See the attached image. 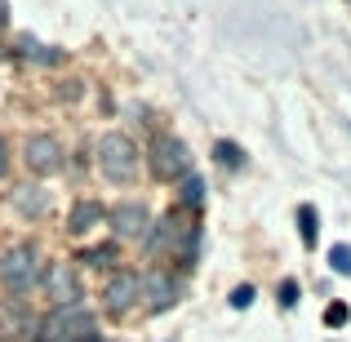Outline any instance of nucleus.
Here are the masks:
<instances>
[{
	"label": "nucleus",
	"mask_w": 351,
	"mask_h": 342,
	"mask_svg": "<svg viewBox=\"0 0 351 342\" xmlns=\"http://www.w3.org/2000/svg\"><path fill=\"white\" fill-rule=\"evenodd\" d=\"M143 298H152L147 307L152 311H169L173 302H178V280H173V271H152V276H143Z\"/></svg>",
	"instance_id": "nucleus-11"
},
{
	"label": "nucleus",
	"mask_w": 351,
	"mask_h": 342,
	"mask_svg": "<svg viewBox=\"0 0 351 342\" xmlns=\"http://www.w3.org/2000/svg\"><path fill=\"white\" fill-rule=\"evenodd\" d=\"M214 160L223 164V169H240V164H245V151H240L236 143H227V138H223V143H214Z\"/></svg>",
	"instance_id": "nucleus-16"
},
{
	"label": "nucleus",
	"mask_w": 351,
	"mask_h": 342,
	"mask_svg": "<svg viewBox=\"0 0 351 342\" xmlns=\"http://www.w3.org/2000/svg\"><path fill=\"white\" fill-rule=\"evenodd\" d=\"M227 302H232L236 311H245L249 302H254V284H236V289H232V298H227Z\"/></svg>",
	"instance_id": "nucleus-20"
},
{
	"label": "nucleus",
	"mask_w": 351,
	"mask_h": 342,
	"mask_svg": "<svg viewBox=\"0 0 351 342\" xmlns=\"http://www.w3.org/2000/svg\"><path fill=\"white\" fill-rule=\"evenodd\" d=\"M94 164L103 169V178L112 182H134L138 173V147L129 134H103L94 147Z\"/></svg>",
	"instance_id": "nucleus-2"
},
{
	"label": "nucleus",
	"mask_w": 351,
	"mask_h": 342,
	"mask_svg": "<svg viewBox=\"0 0 351 342\" xmlns=\"http://www.w3.org/2000/svg\"><path fill=\"white\" fill-rule=\"evenodd\" d=\"M94 342H112V338H94Z\"/></svg>",
	"instance_id": "nucleus-24"
},
{
	"label": "nucleus",
	"mask_w": 351,
	"mask_h": 342,
	"mask_svg": "<svg viewBox=\"0 0 351 342\" xmlns=\"http://www.w3.org/2000/svg\"><path fill=\"white\" fill-rule=\"evenodd\" d=\"M23 160H27V169L32 173H58L62 169V143L53 134H32L23 143Z\"/></svg>",
	"instance_id": "nucleus-9"
},
{
	"label": "nucleus",
	"mask_w": 351,
	"mask_h": 342,
	"mask_svg": "<svg viewBox=\"0 0 351 342\" xmlns=\"http://www.w3.org/2000/svg\"><path fill=\"white\" fill-rule=\"evenodd\" d=\"M94 311L85 307H53L49 320H40V334L36 342H94Z\"/></svg>",
	"instance_id": "nucleus-3"
},
{
	"label": "nucleus",
	"mask_w": 351,
	"mask_h": 342,
	"mask_svg": "<svg viewBox=\"0 0 351 342\" xmlns=\"http://www.w3.org/2000/svg\"><path fill=\"white\" fill-rule=\"evenodd\" d=\"M138 298H143V276L138 271H116L112 280H107L103 289V311L107 316H129V311L138 307Z\"/></svg>",
	"instance_id": "nucleus-7"
},
{
	"label": "nucleus",
	"mask_w": 351,
	"mask_h": 342,
	"mask_svg": "<svg viewBox=\"0 0 351 342\" xmlns=\"http://www.w3.org/2000/svg\"><path fill=\"white\" fill-rule=\"evenodd\" d=\"M152 173L160 182H182L191 173V156H187V147L178 143V138H169V134H160L152 143Z\"/></svg>",
	"instance_id": "nucleus-5"
},
{
	"label": "nucleus",
	"mask_w": 351,
	"mask_h": 342,
	"mask_svg": "<svg viewBox=\"0 0 351 342\" xmlns=\"http://www.w3.org/2000/svg\"><path fill=\"white\" fill-rule=\"evenodd\" d=\"M5 173H9V143L0 138V178H5Z\"/></svg>",
	"instance_id": "nucleus-22"
},
{
	"label": "nucleus",
	"mask_w": 351,
	"mask_h": 342,
	"mask_svg": "<svg viewBox=\"0 0 351 342\" xmlns=\"http://www.w3.org/2000/svg\"><path fill=\"white\" fill-rule=\"evenodd\" d=\"M298 236L307 249H316V236H320V214L311 205H298Z\"/></svg>",
	"instance_id": "nucleus-14"
},
{
	"label": "nucleus",
	"mask_w": 351,
	"mask_h": 342,
	"mask_svg": "<svg viewBox=\"0 0 351 342\" xmlns=\"http://www.w3.org/2000/svg\"><path fill=\"white\" fill-rule=\"evenodd\" d=\"M58 98H62V103H76V98H80V80H62V85H58Z\"/></svg>",
	"instance_id": "nucleus-21"
},
{
	"label": "nucleus",
	"mask_w": 351,
	"mask_h": 342,
	"mask_svg": "<svg viewBox=\"0 0 351 342\" xmlns=\"http://www.w3.org/2000/svg\"><path fill=\"white\" fill-rule=\"evenodd\" d=\"M107 223L116 227V236L125 240H147L152 236V214H147L143 200H120V205L107 209Z\"/></svg>",
	"instance_id": "nucleus-8"
},
{
	"label": "nucleus",
	"mask_w": 351,
	"mask_h": 342,
	"mask_svg": "<svg viewBox=\"0 0 351 342\" xmlns=\"http://www.w3.org/2000/svg\"><path fill=\"white\" fill-rule=\"evenodd\" d=\"M116 258H120V249H116V245H94V249H85V254H80V262H85V267H98V271H103V267H116Z\"/></svg>",
	"instance_id": "nucleus-15"
},
{
	"label": "nucleus",
	"mask_w": 351,
	"mask_h": 342,
	"mask_svg": "<svg viewBox=\"0 0 351 342\" xmlns=\"http://www.w3.org/2000/svg\"><path fill=\"white\" fill-rule=\"evenodd\" d=\"M276 302H280V307H298V280H280L276 284Z\"/></svg>",
	"instance_id": "nucleus-19"
},
{
	"label": "nucleus",
	"mask_w": 351,
	"mask_h": 342,
	"mask_svg": "<svg viewBox=\"0 0 351 342\" xmlns=\"http://www.w3.org/2000/svg\"><path fill=\"white\" fill-rule=\"evenodd\" d=\"M45 293H49L53 307H80V298H85V289H80V276L71 262H49L40 276Z\"/></svg>",
	"instance_id": "nucleus-6"
},
{
	"label": "nucleus",
	"mask_w": 351,
	"mask_h": 342,
	"mask_svg": "<svg viewBox=\"0 0 351 342\" xmlns=\"http://www.w3.org/2000/svg\"><path fill=\"white\" fill-rule=\"evenodd\" d=\"M107 218V209L98 205V200H76V205H71V214H67V231L71 236H85L89 227H98Z\"/></svg>",
	"instance_id": "nucleus-12"
},
{
	"label": "nucleus",
	"mask_w": 351,
	"mask_h": 342,
	"mask_svg": "<svg viewBox=\"0 0 351 342\" xmlns=\"http://www.w3.org/2000/svg\"><path fill=\"white\" fill-rule=\"evenodd\" d=\"M347 320H351V307H347V302H329V307H325V325L329 329H343Z\"/></svg>",
	"instance_id": "nucleus-18"
},
{
	"label": "nucleus",
	"mask_w": 351,
	"mask_h": 342,
	"mask_svg": "<svg viewBox=\"0 0 351 342\" xmlns=\"http://www.w3.org/2000/svg\"><path fill=\"white\" fill-rule=\"evenodd\" d=\"M329 267H334L338 276H351V245H334V249H329Z\"/></svg>",
	"instance_id": "nucleus-17"
},
{
	"label": "nucleus",
	"mask_w": 351,
	"mask_h": 342,
	"mask_svg": "<svg viewBox=\"0 0 351 342\" xmlns=\"http://www.w3.org/2000/svg\"><path fill=\"white\" fill-rule=\"evenodd\" d=\"M200 205H205V182L196 178V173H187L178 187V205L173 209H187V214H200Z\"/></svg>",
	"instance_id": "nucleus-13"
},
{
	"label": "nucleus",
	"mask_w": 351,
	"mask_h": 342,
	"mask_svg": "<svg viewBox=\"0 0 351 342\" xmlns=\"http://www.w3.org/2000/svg\"><path fill=\"white\" fill-rule=\"evenodd\" d=\"M40 276H45V267H40V254L32 245H14L0 258V284L9 293H32L40 284Z\"/></svg>",
	"instance_id": "nucleus-4"
},
{
	"label": "nucleus",
	"mask_w": 351,
	"mask_h": 342,
	"mask_svg": "<svg viewBox=\"0 0 351 342\" xmlns=\"http://www.w3.org/2000/svg\"><path fill=\"white\" fill-rule=\"evenodd\" d=\"M0 27H9V5L0 0Z\"/></svg>",
	"instance_id": "nucleus-23"
},
{
	"label": "nucleus",
	"mask_w": 351,
	"mask_h": 342,
	"mask_svg": "<svg viewBox=\"0 0 351 342\" xmlns=\"http://www.w3.org/2000/svg\"><path fill=\"white\" fill-rule=\"evenodd\" d=\"M147 245H152L156 258H173V262L191 267L196 262V249H200V218L187 214V209H169V214L152 227Z\"/></svg>",
	"instance_id": "nucleus-1"
},
{
	"label": "nucleus",
	"mask_w": 351,
	"mask_h": 342,
	"mask_svg": "<svg viewBox=\"0 0 351 342\" xmlns=\"http://www.w3.org/2000/svg\"><path fill=\"white\" fill-rule=\"evenodd\" d=\"M14 209L23 218H32V223H40V218H49V209H53V191L49 187H40V182H23V187H14Z\"/></svg>",
	"instance_id": "nucleus-10"
}]
</instances>
